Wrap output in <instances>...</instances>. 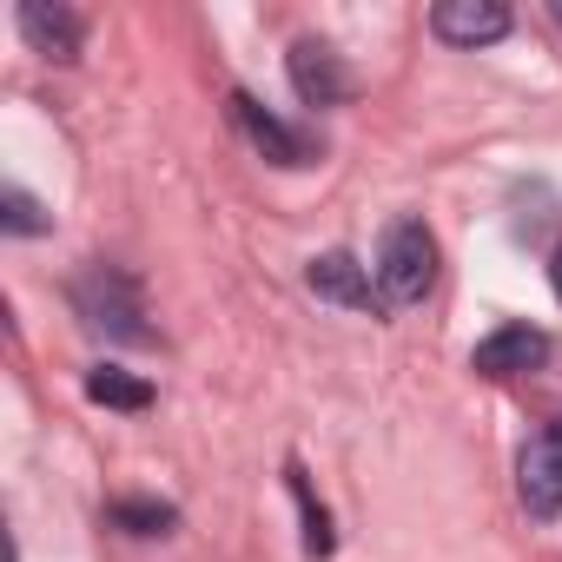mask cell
<instances>
[{"instance_id":"obj_8","label":"cell","mask_w":562,"mask_h":562,"mask_svg":"<svg viewBox=\"0 0 562 562\" xmlns=\"http://www.w3.org/2000/svg\"><path fill=\"white\" fill-rule=\"evenodd\" d=\"M232 120H238V133L271 159V166H312L318 153H312V139L305 133H292L285 120H278V113H265L251 93H232Z\"/></svg>"},{"instance_id":"obj_11","label":"cell","mask_w":562,"mask_h":562,"mask_svg":"<svg viewBox=\"0 0 562 562\" xmlns=\"http://www.w3.org/2000/svg\"><path fill=\"white\" fill-rule=\"evenodd\" d=\"M87 397H93V404H106V411H146V404H153V384H146V378H133V371L100 364V371H87Z\"/></svg>"},{"instance_id":"obj_12","label":"cell","mask_w":562,"mask_h":562,"mask_svg":"<svg viewBox=\"0 0 562 562\" xmlns=\"http://www.w3.org/2000/svg\"><path fill=\"white\" fill-rule=\"evenodd\" d=\"M285 483H292V496H299V509H305V555H331L338 549V529H331V509L312 496V483H305V470L292 463L285 470Z\"/></svg>"},{"instance_id":"obj_1","label":"cell","mask_w":562,"mask_h":562,"mask_svg":"<svg viewBox=\"0 0 562 562\" xmlns=\"http://www.w3.org/2000/svg\"><path fill=\"white\" fill-rule=\"evenodd\" d=\"M74 312L87 318V331H100L113 345H153L146 299L133 285V271H120V265H87L74 278Z\"/></svg>"},{"instance_id":"obj_14","label":"cell","mask_w":562,"mask_h":562,"mask_svg":"<svg viewBox=\"0 0 562 562\" xmlns=\"http://www.w3.org/2000/svg\"><path fill=\"white\" fill-rule=\"evenodd\" d=\"M549 278H555V299H562V251H555V265H549Z\"/></svg>"},{"instance_id":"obj_2","label":"cell","mask_w":562,"mask_h":562,"mask_svg":"<svg viewBox=\"0 0 562 562\" xmlns=\"http://www.w3.org/2000/svg\"><path fill=\"white\" fill-rule=\"evenodd\" d=\"M437 285V238L424 218H391L378 245V299L384 305H424Z\"/></svg>"},{"instance_id":"obj_9","label":"cell","mask_w":562,"mask_h":562,"mask_svg":"<svg viewBox=\"0 0 562 562\" xmlns=\"http://www.w3.org/2000/svg\"><path fill=\"white\" fill-rule=\"evenodd\" d=\"M470 364H476L483 378H522V371L549 364V338H542L536 325H503V331H490V338L470 351Z\"/></svg>"},{"instance_id":"obj_3","label":"cell","mask_w":562,"mask_h":562,"mask_svg":"<svg viewBox=\"0 0 562 562\" xmlns=\"http://www.w3.org/2000/svg\"><path fill=\"white\" fill-rule=\"evenodd\" d=\"M516 490H522V509L536 522H555L562 516V424L536 430L522 443V463H516Z\"/></svg>"},{"instance_id":"obj_4","label":"cell","mask_w":562,"mask_h":562,"mask_svg":"<svg viewBox=\"0 0 562 562\" xmlns=\"http://www.w3.org/2000/svg\"><path fill=\"white\" fill-rule=\"evenodd\" d=\"M14 27H21V41H27L41 60H54V67H74L80 47H87V21H80L74 8H60V0H21Z\"/></svg>"},{"instance_id":"obj_13","label":"cell","mask_w":562,"mask_h":562,"mask_svg":"<svg viewBox=\"0 0 562 562\" xmlns=\"http://www.w3.org/2000/svg\"><path fill=\"white\" fill-rule=\"evenodd\" d=\"M0 225H8L14 238H41V232H47L54 218L41 212V199H27L21 186H8V192H0Z\"/></svg>"},{"instance_id":"obj_6","label":"cell","mask_w":562,"mask_h":562,"mask_svg":"<svg viewBox=\"0 0 562 562\" xmlns=\"http://www.w3.org/2000/svg\"><path fill=\"white\" fill-rule=\"evenodd\" d=\"M430 34L443 47H490L509 34V8L503 0H437L430 8Z\"/></svg>"},{"instance_id":"obj_15","label":"cell","mask_w":562,"mask_h":562,"mask_svg":"<svg viewBox=\"0 0 562 562\" xmlns=\"http://www.w3.org/2000/svg\"><path fill=\"white\" fill-rule=\"evenodd\" d=\"M549 14H555V27H562V0H549Z\"/></svg>"},{"instance_id":"obj_5","label":"cell","mask_w":562,"mask_h":562,"mask_svg":"<svg viewBox=\"0 0 562 562\" xmlns=\"http://www.w3.org/2000/svg\"><path fill=\"white\" fill-rule=\"evenodd\" d=\"M285 74H292V93H299L305 106H318V113L351 100V67H345V54L325 47V41H299V47L285 54Z\"/></svg>"},{"instance_id":"obj_10","label":"cell","mask_w":562,"mask_h":562,"mask_svg":"<svg viewBox=\"0 0 562 562\" xmlns=\"http://www.w3.org/2000/svg\"><path fill=\"white\" fill-rule=\"evenodd\" d=\"M106 522L126 529V536H172V529H179V509L159 503V496H120V503L106 509Z\"/></svg>"},{"instance_id":"obj_7","label":"cell","mask_w":562,"mask_h":562,"mask_svg":"<svg viewBox=\"0 0 562 562\" xmlns=\"http://www.w3.org/2000/svg\"><path fill=\"white\" fill-rule=\"evenodd\" d=\"M305 285H312L325 305H338V312H378V305H384L378 285H371V271H364L351 251H318V258L305 265Z\"/></svg>"}]
</instances>
